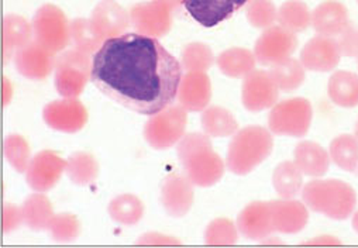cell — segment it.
Segmentation results:
<instances>
[{
	"label": "cell",
	"mask_w": 358,
	"mask_h": 248,
	"mask_svg": "<svg viewBox=\"0 0 358 248\" xmlns=\"http://www.w3.org/2000/svg\"><path fill=\"white\" fill-rule=\"evenodd\" d=\"M182 65L158 38L124 33L105 40L92 58L94 85L115 103L152 116L172 105Z\"/></svg>",
	"instance_id": "1"
},
{
	"label": "cell",
	"mask_w": 358,
	"mask_h": 248,
	"mask_svg": "<svg viewBox=\"0 0 358 248\" xmlns=\"http://www.w3.org/2000/svg\"><path fill=\"white\" fill-rule=\"evenodd\" d=\"M176 152L189 181L201 188L216 185L224 175L226 163L213 149L210 137L201 133L185 134L178 143Z\"/></svg>",
	"instance_id": "2"
},
{
	"label": "cell",
	"mask_w": 358,
	"mask_h": 248,
	"mask_svg": "<svg viewBox=\"0 0 358 248\" xmlns=\"http://www.w3.org/2000/svg\"><path fill=\"white\" fill-rule=\"evenodd\" d=\"M274 138L270 129L248 126L238 130L227 149L226 167L236 175H247L271 155Z\"/></svg>",
	"instance_id": "3"
},
{
	"label": "cell",
	"mask_w": 358,
	"mask_h": 248,
	"mask_svg": "<svg viewBox=\"0 0 358 248\" xmlns=\"http://www.w3.org/2000/svg\"><path fill=\"white\" fill-rule=\"evenodd\" d=\"M308 209L333 220H345L357 206L355 191L338 180H313L302 189Z\"/></svg>",
	"instance_id": "4"
},
{
	"label": "cell",
	"mask_w": 358,
	"mask_h": 248,
	"mask_svg": "<svg viewBox=\"0 0 358 248\" xmlns=\"http://www.w3.org/2000/svg\"><path fill=\"white\" fill-rule=\"evenodd\" d=\"M188 123V112L181 105H169L150 116L144 126V138L154 149L164 151L176 145L184 136Z\"/></svg>",
	"instance_id": "5"
},
{
	"label": "cell",
	"mask_w": 358,
	"mask_h": 248,
	"mask_svg": "<svg viewBox=\"0 0 358 248\" xmlns=\"http://www.w3.org/2000/svg\"><path fill=\"white\" fill-rule=\"evenodd\" d=\"M92 75V61L89 54L79 50H66L57 57L54 80L62 98H78Z\"/></svg>",
	"instance_id": "6"
},
{
	"label": "cell",
	"mask_w": 358,
	"mask_h": 248,
	"mask_svg": "<svg viewBox=\"0 0 358 248\" xmlns=\"http://www.w3.org/2000/svg\"><path fill=\"white\" fill-rule=\"evenodd\" d=\"M313 119V109L308 99L292 98L275 103L268 116V129L273 134L303 137L308 134Z\"/></svg>",
	"instance_id": "7"
},
{
	"label": "cell",
	"mask_w": 358,
	"mask_h": 248,
	"mask_svg": "<svg viewBox=\"0 0 358 248\" xmlns=\"http://www.w3.org/2000/svg\"><path fill=\"white\" fill-rule=\"evenodd\" d=\"M31 24L34 40L51 51L59 52L69 44L71 23L58 6L43 5L36 12Z\"/></svg>",
	"instance_id": "8"
},
{
	"label": "cell",
	"mask_w": 358,
	"mask_h": 248,
	"mask_svg": "<svg viewBox=\"0 0 358 248\" xmlns=\"http://www.w3.org/2000/svg\"><path fill=\"white\" fill-rule=\"evenodd\" d=\"M298 48L296 34L282 26H271L264 30L254 45L255 59L261 65H275L291 55Z\"/></svg>",
	"instance_id": "9"
},
{
	"label": "cell",
	"mask_w": 358,
	"mask_h": 248,
	"mask_svg": "<svg viewBox=\"0 0 358 248\" xmlns=\"http://www.w3.org/2000/svg\"><path fill=\"white\" fill-rule=\"evenodd\" d=\"M280 88L271 73L254 69L244 76L241 87L243 106L248 112H261L268 108H273L278 102Z\"/></svg>",
	"instance_id": "10"
},
{
	"label": "cell",
	"mask_w": 358,
	"mask_h": 248,
	"mask_svg": "<svg viewBox=\"0 0 358 248\" xmlns=\"http://www.w3.org/2000/svg\"><path fill=\"white\" fill-rule=\"evenodd\" d=\"M130 24L140 34L161 38L166 36L172 27L171 10L157 0L140 2L130 8Z\"/></svg>",
	"instance_id": "11"
},
{
	"label": "cell",
	"mask_w": 358,
	"mask_h": 248,
	"mask_svg": "<svg viewBox=\"0 0 358 248\" xmlns=\"http://www.w3.org/2000/svg\"><path fill=\"white\" fill-rule=\"evenodd\" d=\"M43 119L48 127L72 134L85 127L87 110L78 98H64L45 105Z\"/></svg>",
	"instance_id": "12"
},
{
	"label": "cell",
	"mask_w": 358,
	"mask_h": 248,
	"mask_svg": "<svg viewBox=\"0 0 358 248\" xmlns=\"http://www.w3.org/2000/svg\"><path fill=\"white\" fill-rule=\"evenodd\" d=\"M66 168V161H64L59 154L44 149L37 152L26 173L27 185L36 192H47L52 189L59 181L62 173Z\"/></svg>",
	"instance_id": "13"
},
{
	"label": "cell",
	"mask_w": 358,
	"mask_h": 248,
	"mask_svg": "<svg viewBox=\"0 0 358 248\" xmlns=\"http://www.w3.org/2000/svg\"><path fill=\"white\" fill-rule=\"evenodd\" d=\"M195 200L194 184L187 175L169 174L161 184V203L168 216L181 219L189 213Z\"/></svg>",
	"instance_id": "14"
},
{
	"label": "cell",
	"mask_w": 358,
	"mask_h": 248,
	"mask_svg": "<svg viewBox=\"0 0 358 248\" xmlns=\"http://www.w3.org/2000/svg\"><path fill=\"white\" fill-rule=\"evenodd\" d=\"M55 52L38 41H30L15 52V65L20 75L29 79H45L55 69Z\"/></svg>",
	"instance_id": "15"
},
{
	"label": "cell",
	"mask_w": 358,
	"mask_h": 248,
	"mask_svg": "<svg viewBox=\"0 0 358 248\" xmlns=\"http://www.w3.org/2000/svg\"><path fill=\"white\" fill-rule=\"evenodd\" d=\"M338 41L333 37L316 36L310 38L301 52V62L305 69L315 72H330L337 68L341 59Z\"/></svg>",
	"instance_id": "16"
},
{
	"label": "cell",
	"mask_w": 358,
	"mask_h": 248,
	"mask_svg": "<svg viewBox=\"0 0 358 248\" xmlns=\"http://www.w3.org/2000/svg\"><path fill=\"white\" fill-rule=\"evenodd\" d=\"M178 102L187 112H203L212 99V84L206 72H188L178 88Z\"/></svg>",
	"instance_id": "17"
},
{
	"label": "cell",
	"mask_w": 358,
	"mask_h": 248,
	"mask_svg": "<svg viewBox=\"0 0 358 248\" xmlns=\"http://www.w3.org/2000/svg\"><path fill=\"white\" fill-rule=\"evenodd\" d=\"M238 231L250 240H264L275 230L270 202H252L237 216Z\"/></svg>",
	"instance_id": "18"
},
{
	"label": "cell",
	"mask_w": 358,
	"mask_h": 248,
	"mask_svg": "<svg viewBox=\"0 0 358 248\" xmlns=\"http://www.w3.org/2000/svg\"><path fill=\"white\" fill-rule=\"evenodd\" d=\"M91 22L96 33L103 40H108L124 34L130 26V15L113 0H103L95 6Z\"/></svg>",
	"instance_id": "19"
},
{
	"label": "cell",
	"mask_w": 358,
	"mask_h": 248,
	"mask_svg": "<svg viewBox=\"0 0 358 248\" xmlns=\"http://www.w3.org/2000/svg\"><path fill=\"white\" fill-rule=\"evenodd\" d=\"M274 230L282 234H296L309 221L308 206L295 199H281L270 202Z\"/></svg>",
	"instance_id": "20"
},
{
	"label": "cell",
	"mask_w": 358,
	"mask_h": 248,
	"mask_svg": "<svg viewBox=\"0 0 358 248\" xmlns=\"http://www.w3.org/2000/svg\"><path fill=\"white\" fill-rule=\"evenodd\" d=\"M348 24V10L337 0H326L312 12V26L319 36H340Z\"/></svg>",
	"instance_id": "21"
},
{
	"label": "cell",
	"mask_w": 358,
	"mask_h": 248,
	"mask_svg": "<svg viewBox=\"0 0 358 248\" xmlns=\"http://www.w3.org/2000/svg\"><path fill=\"white\" fill-rule=\"evenodd\" d=\"M294 162L303 175L322 178L330 167L329 152L315 141H301L294 151Z\"/></svg>",
	"instance_id": "22"
},
{
	"label": "cell",
	"mask_w": 358,
	"mask_h": 248,
	"mask_svg": "<svg viewBox=\"0 0 358 248\" xmlns=\"http://www.w3.org/2000/svg\"><path fill=\"white\" fill-rule=\"evenodd\" d=\"M330 101L340 108L358 106V75L348 71H336L327 85Z\"/></svg>",
	"instance_id": "23"
},
{
	"label": "cell",
	"mask_w": 358,
	"mask_h": 248,
	"mask_svg": "<svg viewBox=\"0 0 358 248\" xmlns=\"http://www.w3.org/2000/svg\"><path fill=\"white\" fill-rule=\"evenodd\" d=\"M182 5L203 27H215L234 15L220 0H182Z\"/></svg>",
	"instance_id": "24"
},
{
	"label": "cell",
	"mask_w": 358,
	"mask_h": 248,
	"mask_svg": "<svg viewBox=\"0 0 358 248\" xmlns=\"http://www.w3.org/2000/svg\"><path fill=\"white\" fill-rule=\"evenodd\" d=\"M65 173L72 184L86 187L96 181L99 175V163L91 152L76 151L68 156Z\"/></svg>",
	"instance_id": "25"
},
{
	"label": "cell",
	"mask_w": 358,
	"mask_h": 248,
	"mask_svg": "<svg viewBox=\"0 0 358 248\" xmlns=\"http://www.w3.org/2000/svg\"><path fill=\"white\" fill-rule=\"evenodd\" d=\"M3 57L5 62L12 57V52L31 41L33 24H30L23 16L8 15L3 17Z\"/></svg>",
	"instance_id": "26"
},
{
	"label": "cell",
	"mask_w": 358,
	"mask_h": 248,
	"mask_svg": "<svg viewBox=\"0 0 358 248\" xmlns=\"http://www.w3.org/2000/svg\"><path fill=\"white\" fill-rule=\"evenodd\" d=\"M273 185L281 199H294L303 189V174L294 161H284L274 170Z\"/></svg>",
	"instance_id": "27"
},
{
	"label": "cell",
	"mask_w": 358,
	"mask_h": 248,
	"mask_svg": "<svg viewBox=\"0 0 358 248\" xmlns=\"http://www.w3.org/2000/svg\"><path fill=\"white\" fill-rule=\"evenodd\" d=\"M255 62L257 59L254 52L240 47L223 51L216 59L219 71L229 78H241L248 75L251 71H254Z\"/></svg>",
	"instance_id": "28"
},
{
	"label": "cell",
	"mask_w": 358,
	"mask_h": 248,
	"mask_svg": "<svg viewBox=\"0 0 358 248\" xmlns=\"http://www.w3.org/2000/svg\"><path fill=\"white\" fill-rule=\"evenodd\" d=\"M22 210H23L24 224L34 231L47 230L54 217L52 205L50 199L44 195V192H37L30 195L24 200Z\"/></svg>",
	"instance_id": "29"
},
{
	"label": "cell",
	"mask_w": 358,
	"mask_h": 248,
	"mask_svg": "<svg viewBox=\"0 0 358 248\" xmlns=\"http://www.w3.org/2000/svg\"><path fill=\"white\" fill-rule=\"evenodd\" d=\"M202 129L212 138L230 137L238 131V123L230 110L222 106H212L203 110Z\"/></svg>",
	"instance_id": "30"
},
{
	"label": "cell",
	"mask_w": 358,
	"mask_h": 248,
	"mask_svg": "<svg viewBox=\"0 0 358 248\" xmlns=\"http://www.w3.org/2000/svg\"><path fill=\"white\" fill-rule=\"evenodd\" d=\"M108 213L119 224L134 226L144 216V205L136 195L123 194L110 200Z\"/></svg>",
	"instance_id": "31"
},
{
	"label": "cell",
	"mask_w": 358,
	"mask_h": 248,
	"mask_svg": "<svg viewBox=\"0 0 358 248\" xmlns=\"http://www.w3.org/2000/svg\"><path fill=\"white\" fill-rule=\"evenodd\" d=\"M330 159L347 173L358 170V140L350 134H341L330 143Z\"/></svg>",
	"instance_id": "32"
},
{
	"label": "cell",
	"mask_w": 358,
	"mask_h": 248,
	"mask_svg": "<svg viewBox=\"0 0 358 248\" xmlns=\"http://www.w3.org/2000/svg\"><path fill=\"white\" fill-rule=\"evenodd\" d=\"M270 73L282 92H294L305 82V66L295 58H287L271 66Z\"/></svg>",
	"instance_id": "33"
},
{
	"label": "cell",
	"mask_w": 358,
	"mask_h": 248,
	"mask_svg": "<svg viewBox=\"0 0 358 248\" xmlns=\"http://www.w3.org/2000/svg\"><path fill=\"white\" fill-rule=\"evenodd\" d=\"M278 23L292 33H301L312 24V12L302 0H287L278 10Z\"/></svg>",
	"instance_id": "34"
},
{
	"label": "cell",
	"mask_w": 358,
	"mask_h": 248,
	"mask_svg": "<svg viewBox=\"0 0 358 248\" xmlns=\"http://www.w3.org/2000/svg\"><path fill=\"white\" fill-rule=\"evenodd\" d=\"M71 38L75 44V48L85 54H95L105 40L96 33L92 26L91 19L78 17L71 22Z\"/></svg>",
	"instance_id": "35"
},
{
	"label": "cell",
	"mask_w": 358,
	"mask_h": 248,
	"mask_svg": "<svg viewBox=\"0 0 358 248\" xmlns=\"http://www.w3.org/2000/svg\"><path fill=\"white\" fill-rule=\"evenodd\" d=\"M3 151L6 161L12 165V167L23 174L27 173L29 165L31 162V151L27 140L20 134H10L5 138L3 143Z\"/></svg>",
	"instance_id": "36"
},
{
	"label": "cell",
	"mask_w": 358,
	"mask_h": 248,
	"mask_svg": "<svg viewBox=\"0 0 358 248\" xmlns=\"http://www.w3.org/2000/svg\"><path fill=\"white\" fill-rule=\"evenodd\" d=\"M215 62V55L212 48L203 43H191L184 47L181 52L182 69L188 72H206L212 68Z\"/></svg>",
	"instance_id": "37"
},
{
	"label": "cell",
	"mask_w": 358,
	"mask_h": 248,
	"mask_svg": "<svg viewBox=\"0 0 358 248\" xmlns=\"http://www.w3.org/2000/svg\"><path fill=\"white\" fill-rule=\"evenodd\" d=\"M248 23L255 29H268L278 20V10L273 0H250L245 8Z\"/></svg>",
	"instance_id": "38"
},
{
	"label": "cell",
	"mask_w": 358,
	"mask_h": 248,
	"mask_svg": "<svg viewBox=\"0 0 358 248\" xmlns=\"http://www.w3.org/2000/svg\"><path fill=\"white\" fill-rule=\"evenodd\" d=\"M237 224L226 217L212 220L205 231V241L209 245H233L237 242Z\"/></svg>",
	"instance_id": "39"
},
{
	"label": "cell",
	"mask_w": 358,
	"mask_h": 248,
	"mask_svg": "<svg viewBox=\"0 0 358 248\" xmlns=\"http://www.w3.org/2000/svg\"><path fill=\"white\" fill-rule=\"evenodd\" d=\"M48 230L52 240L59 242H68L78 238L80 233V223L76 216L71 213H58L54 214Z\"/></svg>",
	"instance_id": "40"
},
{
	"label": "cell",
	"mask_w": 358,
	"mask_h": 248,
	"mask_svg": "<svg viewBox=\"0 0 358 248\" xmlns=\"http://www.w3.org/2000/svg\"><path fill=\"white\" fill-rule=\"evenodd\" d=\"M338 45L341 55L348 58H358V26L350 23L338 36Z\"/></svg>",
	"instance_id": "41"
},
{
	"label": "cell",
	"mask_w": 358,
	"mask_h": 248,
	"mask_svg": "<svg viewBox=\"0 0 358 248\" xmlns=\"http://www.w3.org/2000/svg\"><path fill=\"white\" fill-rule=\"evenodd\" d=\"M24 223L23 219V210L22 207L13 205V203H5L3 212H2V230L5 234L15 231L20 227V224Z\"/></svg>",
	"instance_id": "42"
},
{
	"label": "cell",
	"mask_w": 358,
	"mask_h": 248,
	"mask_svg": "<svg viewBox=\"0 0 358 248\" xmlns=\"http://www.w3.org/2000/svg\"><path fill=\"white\" fill-rule=\"evenodd\" d=\"M140 245H179L181 241L172 235H165L161 233H145L138 240Z\"/></svg>",
	"instance_id": "43"
},
{
	"label": "cell",
	"mask_w": 358,
	"mask_h": 248,
	"mask_svg": "<svg viewBox=\"0 0 358 248\" xmlns=\"http://www.w3.org/2000/svg\"><path fill=\"white\" fill-rule=\"evenodd\" d=\"M220 2L226 6V8H229L233 13H236V12H238L241 8H244L250 0H220Z\"/></svg>",
	"instance_id": "44"
},
{
	"label": "cell",
	"mask_w": 358,
	"mask_h": 248,
	"mask_svg": "<svg viewBox=\"0 0 358 248\" xmlns=\"http://www.w3.org/2000/svg\"><path fill=\"white\" fill-rule=\"evenodd\" d=\"M305 244H340V241L333 238V237H330V235H320L316 240H310V241H308Z\"/></svg>",
	"instance_id": "45"
},
{
	"label": "cell",
	"mask_w": 358,
	"mask_h": 248,
	"mask_svg": "<svg viewBox=\"0 0 358 248\" xmlns=\"http://www.w3.org/2000/svg\"><path fill=\"white\" fill-rule=\"evenodd\" d=\"M157 2L162 3V5L166 6L169 10H173V9H176L179 5L182 3V0H157Z\"/></svg>",
	"instance_id": "46"
},
{
	"label": "cell",
	"mask_w": 358,
	"mask_h": 248,
	"mask_svg": "<svg viewBox=\"0 0 358 248\" xmlns=\"http://www.w3.org/2000/svg\"><path fill=\"white\" fill-rule=\"evenodd\" d=\"M352 228L355 233H358V210L352 216Z\"/></svg>",
	"instance_id": "47"
},
{
	"label": "cell",
	"mask_w": 358,
	"mask_h": 248,
	"mask_svg": "<svg viewBox=\"0 0 358 248\" xmlns=\"http://www.w3.org/2000/svg\"><path fill=\"white\" fill-rule=\"evenodd\" d=\"M354 137L358 140V120L355 123V127H354Z\"/></svg>",
	"instance_id": "48"
},
{
	"label": "cell",
	"mask_w": 358,
	"mask_h": 248,
	"mask_svg": "<svg viewBox=\"0 0 358 248\" xmlns=\"http://www.w3.org/2000/svg\"><path fill=\"white\" fill-rule=\"evenodd\" d=\"M357 3H358V0H357Z\"/></svg>",
	"instance_id": "49"
}]
</instances>
